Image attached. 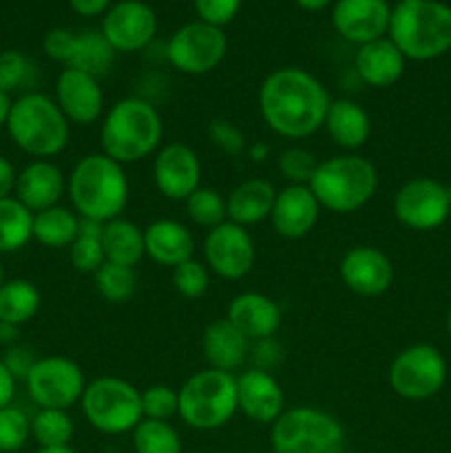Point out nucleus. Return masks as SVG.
<instances>
[{
	"label": "nucleus",
	"instance_id": "f257e3e1",
	"mask_svg": "<svg viewBox=\"0 0 451 453\" xmlns=\"http://www.w3.org/2000/svg\"><path fill=\"white\" fill-rule=\"evenodd\" d=\"M332 96L325 84L299 66H281L259 87V113L283 140H305L323 128Z\"/></svg>",
	"mask_w": 451,
	"mask_h": 453
},
{
	"label": "nucleus",
	"instance_id": "f03ea898",
	"mask_svg": "<svg viewBox=\"0 0 451 453\" xmlns=\"http://www.w3.org/2000/svg\"><path fill=\"white\" fill-rule=\"evenodd\" d=\"M162 137V115L153 102L141 96L122 97L102 115V153L122 166L137 164L157 153Z\"/></svg>",
	"mask_w": 451,
	"mask_h": 453
},
{
	"label": "nucleus",
	"instance_id": "7ed1b4c3",
	"mask_svg": "<svg viewBox=\"0 0 451 453\" xmlns=\"http://www.w3.org/2000/svg\"><path fill=\"white\" fill-rule=\"evenodd\" d=\"M66 195L80 219L106 224L126 211L131 186L122 164L104 153H91L78 159L66 175Z\"/></svg>",
	"mask_w": 451,
	"mask_h": 453
},
{
	"label": "nucleus",
	"instance_id": "20e7f679",
	"mask_svg": "<svg viewBox=\"0 0 451 453\" xmlns=\"http://www.w3.org/2000/svg\"><path fill=\"white\" fill-rule=\"evenodd\" d=\"M308 188L317 197L321 211L352 215L374 199L378 190V171L358 153L334 155L317 164Z\"/></svg>",
	"mask_w": 451,
	"mask_h": 453
},
{
	"label": "nucleus",
	"instance_id": "39448f33",
	"mask_svg": "<svg viewBox=\"0 0 451 453\" xmlns=\"http://www.w3.org/2000/svg\"><path fill=\"white\" fill-rule=\"evenodd\" d=\"M4 128L13 144L34 159L57 157L71 137V124L60 106L38 91L22 93L13 100Z\"/></svg>",
	"mask_w": 451,
	"mask_h": 453
},
{
	"label": "nucleus",
	"instance_id": "423d86ee",
	"mask_svg": "<svg viewBox=\"0 0 451 453\" xmlns=\"http://www.w3.org/2000/svg\"><path fill=\"white\" fill-rule=\"evenodd\" d=\"M387 38L405 60L427 62L451 49V7L440 0L398 3L389 18Z\"/></svg>",
	"mask_w": 451,
	"mask_h": 453
},
{
	"label": "nucleus",
	"instance_id": "0eeeda50",
	"mask_svg": "<svg viewBox=\"0 0 451 453\" xmlns=\"http://www.w3.org/2000/svg\"><path fill=\"white\" fill-rule=\"evenodd\" d=\"M181 423L197 432H215L226 427L237 414V374L206 367L181 383L177 389Z\"/></svg>",
	"mask_w": 451,
	"mask_h": 453
},
{
	"label": "nucleus",
	"instance_id": "6e6552de",
	"mask_svg": "<svg viewBox=\"0 0 451 453\" xmlns=\"http://www.w3.org/2000/svg\"><path fill=\"white\" fill-rule=\"evenodd\" d=\"M272 453H345V429L336 416L312 405L286 407L270 425Z\"/></svg>",
	"mask_w": 451,
	"mask_h": 453
},
{
	"label": "nucleus",
	"instance_id": "1a4fd4ad",
	"mask_svg": "<svg viewBox=\"0 0 451 453\" xmlns=\"http://www.w3.org/2000/svg\"><path fill=\"white\" fill-rule=\"evenodd\" d=\"M80 407L96 432L106 436L128 434L141 423V392L119 376H100L88 380Z\"/></svg>",
	"mask_w": 451,
	"mask_h": 453
},
{
	"label": "nucleus",
	"instance_id": "9d476101",
	"mask_svg": "<svg viewBox=\"0 0 451 453\" xmlns=\"http://www.w3.org/2000/svg\"><path fill=\"white\" fill-rule=\"evenodd\" d=\"M445 357L429 343L409 345L389 363L387 383L402 401H427L445 388Z\"/></svg>",
	"mask_w": 451,
	"mask_h": 453
},
{
	"label": "nucleus",
	"instance_id": "9b49d317",
	"mask_svg": "<svg viewBox=\"0 0 451 453\" xmlns=\"http://www.w3.org/2000/svg\"><path fill=\"white\" fill-rule=\"evenodd\" d=\"M84 370L66 357H42L25 379L27 394L38 410H66L80 405L87 388Z\"/></svg>",
	"mask_w": 451,
	"mask_h": 453
},
{
	"label": "nucleus",
	"instance_id": "f8f14e48",
	"mask_svg": "<svg viewBox=\"0 0 451 453\" xmlns=\"http://www.w3.org/2000/svg\"><path fill=\"white\" fill-rule=\"evenodd\" d=\"M228 51V38L221 27L195 20L181 25L166 42V60L184 75L215 71Z\"/></svg>",
	"mask_w": 451,
	"mask_h": 453
},
{
	"label": "nucleus",
	"instance_id": "ddd939ff",
	"mask_svg": "<svg viewBox=\"0 0 451 453\" xmlns=\"http://www.w3.org/2000/svg\"><path fill=\"white\" fill-rule=\"evenodd\" d=\"M394 217L414 233H432L451 215V190L432 177H414L396 190L392 202Z\"/></svg>",
	"mask_w": 451,
	"mask_h": 453
},
{
	"label": "nucleus",
	"instance_id": "4468645a",
	"mask_svg": "<svg viewBox=\"0 0 451 453\" xmlns=\"http://www.w3.org/2000/svg\"><path fill=\"white\" fill-rule=\"evenodd\" d=\"M202 252L206 268L226 281H239L248 277L256 259L252 234L248 233V228L233 221H224L217 228L208 230Z\"/></svg>",
	"mask_w": 451,
	"mask_h": 453
},
{
	"label": "nucleus",
	"instance_id": "2eb2a0df",
	"mask_svg": "<svg viewBox=\"0 0 451 453\" xmlns=\"http://www.w3.org/2000/svg\"><path fill=\"white\" fill-rule=\"evenodd\" d=\"M100 31L115 53H135L153 42L157 16L141 0H119L104 13Z\"/></svg>",
	"mask_w": 451,
	"mask_h": 453
},
{
	"label": "nucleus",
	"instance_id": "dca6fc26",
	"mask_svg": "<svg viewBox=\"0 0 451 453\" xmlns=\"http://www.w3.org/2000/svg\"><path fill=\"white\" fill-rule=\"evenodd\" d=\"M153 184L168 202H186L202 186V159L184 142L159 146L153 157Z\"/></svg>",
	"mask_w": 451,
	"mask_h": 453
},
{
	"label": "nucleus",
	"instance_id": "f3484780",
	"mask_svg": "<svg viewBox=\"0 0 451 453\" xmlns=\"http://www.w3.org/2000/svg\"><path fill=\"white\" fill-rule=\"evenodd\" d=\"M339 277L349 292L365 299L385 295L394 283L392 259L376 246H354L339 264Z\"/></svg>",
	"mask_w": 451,
	"mask_h": 453
},
{
	"label": "nucleus",
	"instance_id": "a211bd4d",
	"mask_svg": "<svg viewBox=\"0 0 451 453\" xmlns=\"http://www.w3.org/2000/svg\"><path fill=\"white\" fill-rule=\"evenodd\" d=\"M56 104L75 127H91L104 115V91L100 78L65 66L56 80Z\"/></svg>",
	"mask_w": 451,
	"mask_h": 453
},
{
	"label": "nucleus",
	"instance_id": "6ab92c4d",
	"mask_svg": "<svg viewBox=\"0 0 451 453\" xmlns=\"http://www.w3.org/2000/svg\"><path fill=\"white\" fill-rule=\"evenodd\" d=\"M389 18L392 7L387 0H336L332 7V25L336 34L356 47L385 38Z\"/></svg>",
	"mask_w": 451,
	"mask_h": 453
},
{
	"label": "nucleus",
	"instance_id": "aec40b11",
	"mask_svg": "<svg viewBox=\"0 0 451 453\" xmlns=\"http://www.w3.org/2000/svg\"><path fill=\"white\" fill-rule=\"evenodd\" d=\"M237 410L256 425H272L286 410V394L272 372H237Z\"/></svg>",
	"mask_w": 451,
	"mask_h": 453
},
{
	"label": "nucleus",
	"instance_id": "412c9836",
	"mask_svg": "<svg viewBox=\"0 0 451 453\" xmlns=\"http://www.w3.org/2000/svg\"><path fill=\"white\" fill-rule=\"evenodd\" d=\"M321 217V206L305 184H287L277 190L270 226L283 239H303L314 230Z\"/></svg>",
	"mask_w": 451,
	"mask_h": 453
},
{
	"label": "nucleus",
	"instance_id": "4be33fe9",
	"mask_svg": "<svg viewBox=\"0 0 451 453\" xmlns=\"http://www.w3.org/2000/svg\"><path fill=\"white\" fill-rule=\"evenodd\" d=\"M66 195V177L53 159H31L22 171H18L13 197L29 208L31 212L47 211L57 206Z\"/></svg>",
	"mask_w": 451,
	"mask_h": 453
},
{
	"label": "nucleus",
	"instance_id": "5701e85b",
	"mask_svg": "<svg viewBox=\"0 0 451 453\" xmlns=\"http://www.w3.org/2000/svg\"><path fill=\"white\" fill-rule=\"evenodd\" d=\"M226 319L246 336L248 341L270 339L281 327V308L272 296L264 292H239L226 310Z\"/></svg>",
	"mask_w": 451,
	"mask_h": 453
},
{
	"label": "nucleus",
	"instance_id": "b1692460",
	"mask_svg": "<svg viewBox=\"0 0 451 453\" xmlns=\"http://www.w3.org/2000/svg\"><path fill=\"white\" fill-rule=\"evenodd\" d=\"M144 252L150 261L172 270L193 259L195 237L181 221L155 219L144 228Z\"/></svg>",
	"mask_w": 451,
	"mask_h": 453
},
{
	"label": "nucleus",
	"instance_id": "393cba45",
	"mask_svg": "<svg viewBox=\"0 0 451 453\" xmlns=\"http://www.w3.org/2000/svg\"><path fill=\"white\" fill-rule=\"evenodd\" d=\"M405 56L396 44L385 38L361 44L354 56V71L371 88H389L405 73Z\"/></svg>",
	"mask_w": 451,
	"mask_h": 453
},
{
	"label": "nucleus",
	"instance_id": "a878e982",
	"mask_svg": "<svg viewBox=\"0 0 451 453\" xmlns=\"http://www.w3.org/2000/svg\"><path fill=\"white\" fill-rule=\"evenodd\" d=\"M202 354L208 367L219 372L237 374L248 361L250 354V341L228 321V319H215L203 327L202 334Z\"/></svg>",
	"mask_w": 451,
	"mask_h": 453
},
{
	"label": "nucleus",
	"instance_id": "bb28decb",
	"mask_svg": "<svg viewBox=\"0 0 451 453\" xmlns=\"http://www.w3.org/2000/svg\"><path fill=\"white\" fill-rule=\"evenodd\" d=\"M323 128L339 149L354 153L370 140L371 118L358 102L349 100V97H336L330 102Z\"/></svg>",
	"mask_w": 451,
	"mask_h": 453
},
{
	"label": "nucleus",
	"instance_id": "cd10ccee",
	"mask_svg": "<svg viewBox=\"0 0 451 453\" xmlns=\"http://www.w3.org/2000/svg\"><path fill=\"white\" fill-rule=\"evenodd\" d=\"M274 197H277V188L268 180H261V177L243 180L226 197L228 221L243 226V228L268 221L274 206Z\"/></svg>",
	"mask_w": 451,
	"mask_h": 453
},
{
	"label": "nucleus",
	"instance_id": "c85d7f7f",
	"mask_svg": "<svg viewBox=\"0 0 451 453\" xmlns=\"http://www.w3.org/2000/svg\"><path fill=\"white\" fill-rule=\"evenodd\" d=\"M102 250H104V261L135 268L146 257L144 228L124 217L106 221L102 224Z\"/></svg>",
	"mask_w": 451,
	"mask_h": 453
},
{
	"label": "nucleus",
	"instance_id": "c756f323",
	"mask_svg": "<svg viewBox=\"0 0 451 453\" xmlns=\"http://www.w3.org/2000/svg\"><path fill=\"white\" fill-rule=\"evenodd\" d=\"M80 217L73 208L51 206L34 215V239L49 250H65L80 230Z\"/></svg>",
	"mask_w": 451,
	"mask_h": 453
},
{
	"label": "nucleus",
	"instance_id": "7c9ffc66",
	"mask_svg": "<svg viewBox=\"0 0 451 453\" xmlns=\"http://www.w3.org/2000/svg\"><path fill=\"white\" fill-rule=\"evenodd\" d=\"M42 296L29 279H4L0 286V323L20 327L38 314Z\"/></svg>",
	"mask_w": 451,
	"mask_h": 453
},
{
	"label": "nucleus",
	"instance_id": "2f4dec72",
	"mask_svg": "<svg viewBox=\"0 0 451 453\" xmlns=\"http://www.w3.org/2000/svg\"><path fill=\"white\" fill-rule=\"evenodd\" d=\"M34 239V212L13 195L0 199V255L22 250Z\"/></svg>",
	"mask_w": 451,
	"mask_h": 453
},
{
	"label": "nucleus",
	"instance_id": "473e14b6",
	"mask_svg": "<svg viewBox=\"0 0 451 453\" xmlns=\"http://www.w3.org/2000/svg\"><path fill=\"white\" fill-rule=\"evenodd\" d=\"M115 62V51L102 31H82L75 34L73 53H71L66 66L71 69H80L84 73H91L96 78H102L111 71Z\"/></svg>",
	"mask_w": 451,
	"mask_h": 453
},
{
	"label": "nucleus",
	"instance_id": "72a5a7b5",
	"mask_svg": "<svg viewBox=\"0 0 451 453\" xmlns=\"http://www.w3.org/2000/svg\"><path fill=\"white\" fill-rule=\"evenodd\" d=\"M93 286H96L97 295L106 301V303H128L135 296L140 279H137L135 268L122 264H111L104 261L100 268L93 273Z\"/></svg>",
	"mask_w": 451,
	"mask_h": 453
},
{
	"label": "nucleus",
	"instance_id": "f704fd0d",
	"mask_svg": "<svg viewBox=\"0 0 451 453\" xmlns=\"http://www.w3.org/2000/svg\"><path fill=\"white\" fill-rule=\"evenodd\" d=\"M69 261L78 273L93 274L104 264V250H102V224L82 219L73 243L69 248Z\"/></svg>",
	"mask_w": 451,
	"mask_h": 453
},
{
	"label": "nucleus",
	"instance_id": "c9c22d12",
	"mask_svg": "<svg viewBox=\"0 0 451 453\" xmlns=\"http://www.w3.org/2000/svg\"><path fill=\"white\" fill-rule=\"evenodd\" d=\"M75 425L66 410H38L31 418V438L38 447H69Z\"/></svg>",
	"mask_w": 451,
	"mask_h": 453
},
{
	"label": "nucleus",
	"instance_id": "e433bc0d",
	"mask_svg": "<svg viewBox=\"0 0 451 453\" xmlns=\"http://www.w3.org/2000/svg\"><path fill=\"white\" fill-rule=\"evenodd\" d=\"M135 453H181V438L166 420L141 418L131 432Z\"/></svg>",
	"mask_w": 451,
	"mask_h": 453
},
{
	"label": "nucleus",
	"instance_id": "4c0bfd02",
	"mask_svg": "<svg viewBox=\"0 0 451 453\" xmlns=\"http://www.w3.org/2000/svg\"><path fill=\"white\" fill-rule=\"evenodd\" d=\"M184 206L186 217H188L197 228L212 230L219 224H224V221H228L226 197L217 188H210V186H199V188L186 199Z\"/></svg>",
	"mask_w": 451,
	"mask_h": 453
},
{
	"label": "nucleus",
	"instance_id": "58836bf2",
	"mask_svg": "<svg viewBox=\"0 0 451 453\" xmlns=\"http://www.w3.org/2000/svg\"><path fill=\"white\" fill-rule=\"evenodd\" d=\"M34 82L35 66L25 53L16 51V49H4V51H0V91L11 96L16 91H25Z\"/></svg>",
	"mask_w": 451,
	"mask_h": 453
},
{
	"label": "nucleus",
	"instance_id": "ea45409f",
	"mask_svg": "<svg viewBox=\"0 0 451 453\" xmlns=\"http://www.w3.org/2000/svg\"><path fill=\"white\" fill-rule=\"evenodd\" d=\"M31 438V418L16 405L0 410V453H16Z\"/></svg>",
	"mask_w": 451,
	"mask_h": 453
},
{
	"label": "nucleus",
	"instance_id": "a19ab883",
	"mask_svg": "<svg viewBox=\"0 0 451 453\" xmlns=\"http://www.w3.org/2000/svg\"><path fill=\"white\" fill-rule=\"evenodd\" d=\"M172 286L184 299H202L210 288V270L197 259H188L172 268Z\"/></svg>",
	"mask_w": 451,
	"mask_h": 453
},
{
	"label": "nucleus",
	"instance_id": "79ce46f5",
	"mask_svg": "<svg viewBox=\"0 0 451 453\" xmlns=\"http://www.w3.org/2000/svg\"><path fill=\"white\" fill-rule=\"evenodd\" d=\"M317 164L318 159L303 146H290V149L281 150V155L277 157V168L283 175V180H287V184L308 186Z\"/></svg>",
	"mask_w": 451,
	"mask_h": 453
},
{
	"label": "nucleus",
	"instance_id": "37998d69",
	"mask_svg": "<svg viewBox=\"0 0 451 453\" xmlns=\"http://www.w3.org/2000/svg\"><path fill=\"white\" fill-rule=\"evenodd\" d=\"M177 407H180V398H177V389H172L171 385H149L141 392V414H144V418L171 423L172 416H177Z\"/></svg>",
	"mask_w": 451,
	"mask_h": 453
},
{
	"label": "nucleus",
	"instance_id": "c03bdc74",
	"mask_svg": "<svg viewBox=\"0 0 451 453\" xmlns=\"http://www.w3.org/2000/svg\"><path fill=\"white\" fill-rule=\"evenodd\" d=\"M208 137L215 144V149H219L221 153H226L228 157H241L248 150V140L243 135L241 128L237 124H233L230 119H212L208 124Z\"/></svg>",
	"mask_w": 451,
	"mask_h": 453
},
{
	"label": "nucleus",
	"instance_id": "a18cd8bd",
	"mask_svg": "<svg viewBox=\"0 0 451 453\" xmlns=\"http://www.w3.org/2000/svg\"><path fill=\"white\" fill-rule=\"evenodd\" d=\"M241 9V0H195V12L199 20L208 22L212 27L228 25Z\"/></svg>",
	"mask_w": 451,
	"mask_h": 453
},
{
	"label": "nucleus",
	"instance_id": "49530a36",
	"mask_svg": "<svg viewBox=\"0 0 451 453\" xmlns=\"http://www.w3.org/2000/svg\"><path fill=\"white\" fill-rule=\"evenodd\" d=\"M75 34L73 31L65 29V27H56V29L47 31L42 38V51L44 56L51 58L53 62H60L66 66L71 53H73Z\"/></svg>",
	"mask_w": 451,
	"mask_h": 453
},
{
	"label": "nucleus",
	"instance_id": "de8ad7c7",
	"mask_svg": "<svg viewBox=\"0 0 451 453\" xmlns=\"http://www.w3.org/2000/svg\"><path fill=\"white\" fill-rule=\"evenodd\" d=\"M281 358H283V348L274 336H270V339L252 341L250 343V354H248L250 367L272 372L274 367L281 363Z\"/></svg>",
	"mask_w": 451,
	"mask_h": 453
},
{
	"label": "nucleus",
	"instance_id": "09e8293b",
	"mask_svg": "<svg viewBox=\"0 0 451 453\" xmlns=\"http://www.w3.org/2000/svg\"><path fill=\"white\" fill-rule=\"evenodd\" d=\"M35 361H38V358L34 357V349L27 348V345H18V343L9 345L7 352H4V357H3V363L7 365V370L11 372L13 379L16 380H25Z\"/></svg>",
	"mask_w": 451,
	"mask_h": 453
},
{
	"label": "nucleus",
	"instance_id": "8fccbe9b",
	"mask_svg": "<svg viewBox=\"0 0 451 453\" xmlns=\"http://www.w3.org/2000/svg\"><path fill=\"white\" fill-rule=\"evenodd\" d=\"M16 385L18 380L13 379V374L7 370L3 358H0V410H3V407L13 405V398H16Z\"/></svg>",
	"mask_w": 451,
	"mask_h": 453
},
{
	"label": "nucleus",
	"instance_id": "3c124183",
	"mask_svg": "<svg viewBox=\"0 0 451 453\" xmlns=\"http://www.w3.org/2000/svg\"><path fill=\"white\" fill-rule=\"evenodd\" d=\"M71 9H73L78 16L84 18H93V16H102V13L109 12L111 0H69Z\"/></svg>",
	"mask_w": 451,
	"mask_h": 453
},
{
	"label": "nucleus",
	"instance_id": "603ef678",
	"mask_svg": "<svg viewBox=\"0 0 451 453\" xmlns=\"http://www.w3.org/2000/svg\"><path fill=\"white\" fill-rule=\"evenodd\" d=\"M16 177H18V171L13 168V164L9 162L7 157H3V155H0V199L13 195Z\"/></svg>",
	"mask_w": 451,
	"mask_h": 453
},
{
	"label": "nucleus",
	"instance_id": "864d4df0",
	"mask_svg": "<svg viewBox=\"0 0 451 453\" xmlns=\"http://www.w3.org/2000/svg\"><path fill=\"white\" fill-rule=\"evenodd\" d=\"M294 3L305 12H323L325 7H330L332 0H294Z\"/></svg>",
	"mask_w": 451,
	"mask_h": 453
},
{
	"label": "nucleus",
	"instance_id": "5fc2aeb1",
	"mask_svg": "<svg viewBox=\"0 0 451 453\" xmlns=\"http://www.w3.org/2000/svg\"><path fill=\"white\" fill-rule=\"evenodd\" d=\"M11 96H7V93L0 91V128L7 127V118H9V111H11Z\"/></svg>",
	"mask_w": 451,
	"mask_h": 453
},
{
	"label": "nucleus",
	"instance_id": "6e6d98bb",
	"mask_svg": "<svg viewBox=\"0 0 451 453\" xmlns=\"http://www.w3.org/2000/svg\"><path fill=\"white\" fill-rule=\"evenodd\" d=\"M18 339V327L7 326V323H0V343L13 345Z\"/></svg>",
	"mask_w": 451,
	"mask_h": 453
},
{
	"label": "nucleus",
	"instance_id": "4d7b16f0",
	"mask_svg": "<svg viewBox=\"0 0 451 453\" xmlns=\"http://www.w3.org/2000/svg\"><path fill=\"white\" fill-rule=\"evenodd\" d=\"M35 453H75V451L71 449L69 445V447H40Z\"/></svg>",
	"mask_w": 451,
	"mask_h": 453
},
{
	"label": "nucleus",
	"instance_id": "13d9d810",
	"mask_svg": "<svg viewBox=\"0 0 451 453\" xmlns=\"http://www.w3.org/2000/svg\"><path fill=\"white\" fill-rule=\"evenodd\" d=\"M447 332H449V339H451V308H449V314H447Z\"/></svg>",
	"mask_w": 451,
	"mask_h": 453
},
{
	"label": "nucleus",
	"instance_id": "bf43d9fd",
	"mask_svg": "<svg viewBox=\"0 0 451 453\" xmlns=\"http://www.w3.org/2000/svg\"><path fill=\"white\" fill-rule=\"evenodd\" d=\"M4 283V268H3V261H0V286Z\"/></svg>",
	"mask_w": 451,
	"mask_h": 453
},
{
	"label": "nucleus",
	"instance_id": "052dcab7",
	"mask_svg": "<svg viewBox=\"0 0 451 453\" xmlns=\"http://www.w3.org/2000/svg\"><path fill=\"white\" fill-rule=\"evenodd\" d=\"M398 3H414V0H398Z\"/></svg>",
	"mask_w": 451,
	"mask_h": 453
}]
</instances>
